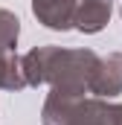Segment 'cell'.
<instances>
[{
    "label": "cell",
    "instance_id": "1",
    "mask_svg": "<svg viewBox=\"0 0 122 125\" xmlns=\"http://www.w3.org/2000/svg\"><path fill=\"white\" fill-rule=\"evenodd\" d=\"M70 96L67 90H55L50 96L47 108H58V116H64L58 125H122V108H108V105H84L79 111L70 108Z\"/></svg>",
    "mask_w": 122,
    "mask_h": 125
},
{
    "label": "cell",
    "instance_id": "2",
    "mask_svg": "<svg viewBox=\"0 0 122 125\" xmlns=\"http://www.w3.org/2000/svg\"><path fill=\"white\" fill-rule=\"evenodd\" d=\"M108 15H111V6L105 0H79L76 23H79V29H84V32H99L105 26Z\"/></svg>",
    "mask_w": 122,
    "mask_h": 125
},
{
    "label": "cell",
    "instance_id": "3",
    "mask_svg": "<svg viewBox=\"0 0 122 125\" xmlns=\"http://www.w3.org/2000/svg\"><path fill=\"white\" fill-rule=\"evenodd\" d=\"M70 12H73V6L67 0H35V15L52 29L70 26Z\"/></svg>",
    "mask_w": 122,
    "mask_h": 125
},
{
    "label": "cell",
    "instance_id": "4",
    "mask_svg": "<svg viewBox=\"0 0 122 125\" xmlns=\"http://www.w3.org/2000/svg\"><path fill=\"white\" fill-rule=\"evenodd\" d=\"M18 38V18L9 12H0V50H9Z\"/></svg>",
    "mask_w": 122,
    "mask_h": 125
}]
</instances>
